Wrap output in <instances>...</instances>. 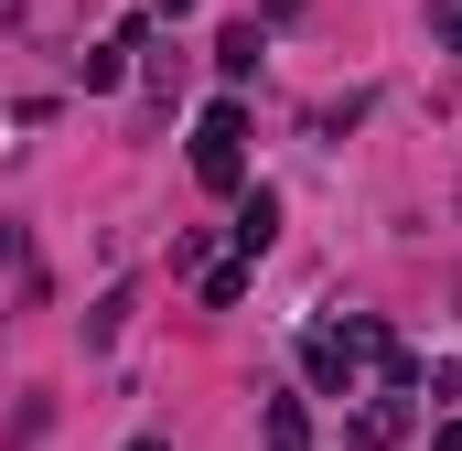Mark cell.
<instances>
[{
    "label": "cell",
    "mask_w": 462,
    "mask_h": 451,
    "mask_svg": "<svg viewBox=\"0 0 462 451\" xmlns=\"http://www.w3.org/2000/svg\"><path fill=\"white\" fill-rule=\"evenodd\" d=\"M355 365H365V354H355V344H345V323H323V334L301 344V376H312L323 398H355Z\"/></svg>",
    "instance_id": "obj_2"
},
{
    "label": "cell",
    "mask_w": 462,
    "mask_h": 451,
    "mask_svg": "<svg viewBox=\"0 0 462 451\" xmlns=\"http://www.w3.org/2000/svg\"><path fill=\"white\" fill-rule=\"evenodd\" d=\"M118 323H129V290H108V301L87 312V354H97V344H118Z\"/></svg>",
    "instance_id": "obj_9"
},
{
    "label": "cell",
    "mask_w": 462,
    "mask_h": 451,
    "mask_svg": "<svg viewBox=\"0 0 462 451\" xmlns=\"http://www.w3.org/2000/svg\"><path fill=\"white\" fill-rule=\"evenodd\" d=\"M236 258H269V236H280V194H269V183H258V194H236Z\"/></svg>",
    "instance_id": "obj_3"
},
{
    "label": "cell",
    "mask_w": 462,
    "mask_h": 451,
    "mask_svg": "<svg viewBox=\"0 0 462 451\" xmlns=\"http://www.w3.org/2000/svg\"><path fill=\"white\" fill-rule=\"evenodd\" d=\"M129 451H172V441H162V430H140V441H129Z\"/></svg>",
    "instance_id": "obj_13"
},
{
    "label": "cell",
    "mask_w": 462,
    "mask_h": 451,
    "mask_svg": "<svg viewBox=\"0 0 462 451\" xmlns=\"http://www.w3.org/2000/svg\"><path fill=\"white\" fill-rule=\"evenodd\" d=\"M258 441L269 451H312V409L301 398H258Z\"/></svg>",
    "instance_id": "obj_4"
},
{
    "label": "cell",
    "mask_w": 462,
    "mask_h": 451,
    "mask_svg": "<svg viewBox=\"0 0 462 451\" xmlns=\"http://www.w3.org/2000/svg\"><path fill=\"white\" fill-rule=\"evenodd\" d=\"M247 269H258V258H216V269H205V312H236V301H247Z\"/></svg>",
    "instance_id": "obj_8"
},
{
    "label": "cell",
    "mask_w": 462,
    "mask_h": 451,
    "mask_svg": "<svg viewBox=\"0 0 462 451\" xmlns=\"http://www.w3.org/2000/svg\"><path fill=\"white\" fill-rule=\"evenodd\" d=\"M151 11H162V22H183V11H194V0H151Z\"/></svg>",
    "instance_id": "obj_12"
},
{
    "label": "cell",
    "mask_w": 462,
    "mask_h": 451,
    "mask_svg": "<svg viewBox=\"0 0 462 451\" xmlns=\"http://www.w3.org/2000/svg\"><path fill=\"white\" fill-rule=\"evenodd\" d=\"M76 76H87V97H108L118 76H129V43H118V32H108V43H97V54H76Z\"/></svg>",
    "instance_id": "obj_7"
},
{
    "label": "cell",
    "mask_w": 462,
    "mask_h": 451,
    "mask_svg": "<svg viewBox=\"0 0 462 451\" xmlns=\"http://www.w3.org/2000/svg\"><path fill=\"white\" fill-rule=\"evenodd\" d=\"M258 54H269V43H258V22H226V32H216V76H226V87L258 76Z\"/></svg>",
    "instance_id": "obj_5"
},
{
    "label": "cell",
    "mask_w": 462,
    "mask_h": 451,
    "mask_svg": "<svg viewBox=\"0 0 462 451\" xmlns=\"http://www.w3.org/2000/svg\"><path fill=\"white\" fill-rule=\"evenodd\" d=\"M194 183L205 194H247V97H216L194 118Z\"/></svg>",
    "instance_id": "obj_1"
},
{
    "label": "cell",
    "mask_w": 462,
    "mask_h": 451,
    "mask_svg": "<svg viewBox=\"0 0 462 451\" xmlns=\"http://www.w3.org/2000/svg\"><path fill=\"white\" fill-rule=\"evenodd\" d=\"M430 32H441V43L462 54V0H430Z\"/></svg>",
    "instance_id": "obj_10"
},
{
    "label": "cell",
    "mask_w": 462,
    "mask_h": 451,
    "mask_svg": "<svg viewBox=\"0 0 462 451\" xmlns=\"http://www.w3.org/2000/svg\"><path fill=\"white\" fill-rule=\"evenodd\" d=\"M398 430H409V409H398V398H376V409H355V430H345V441H355V451H387Z\"/></svg>",
    "instance_id": "obj_6"
},
{
    "label": "cell",
    "mask_w": 462,
    "mask_h": 451,
    "mask_svg": "<svg viewBox=\"0 0 462 451\" xmlns=\"http://www.w3.org/2000/svg\"><path fill=\"white\" fill-rule=\"evenodd\" d=\"M430 451H462V419H441V430H430Z\"/></svg>",
    "instance_id": "obj_11"
}]
</instances>
